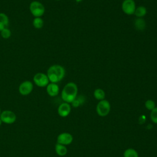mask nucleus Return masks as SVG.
<instances>
[{"mask_svg":"<svg viewBox=\"0 0 157 157\" xmlns=\"http://www.w3.org/2000/svg\"><path fill=\"white\" fill-rule=\"evenodd\" d=\"M65 73V69L62 66L54 64L48 68L47 75L51 83H56L64 77Z\"/></svg>","mask_w":157,"mask_h":157,"instance_id":"1","label":"nucleus"},{"mask_svg":"<svg viewBox=\"0 0 157 157\" xmlns=\"http://www.w3.org/2000/svg\"><path fill=\"white\" fill-rule=\"evenodd\" d=\"M78 88L74 82L67 83L61 91V98L67 103H71L77 97Z\"/></svg>","mask_w":157,"mask_h":157,"instance_id":"2","label":"nucleus"},{"mask_svg":"<svg viewBox=\"0 0 157 157\" xmlns=\"http://www.w3.org/2000/svg\"><path fill=\"white\" fill-rule=\"evenodd\" d=\"M29 10L32 15L35 17H40L43 15L45 12V7L44 5L37 1L31 2L29 5Z\"/></svg>","mask_w":157,"mask_h":157,"instance_id":"3","label":"nucleus"},{"mask_svg":"<svg viewBox=\"0 0 157 157\" xmlns=\"http://www.w3.org/2000/svg\"><path fill=\"white\" fill-rule=\"evenodd\" d=\"M110 110V104L107 100L100 101L96 106V112L99 116L104 117L109 114Z\"/></svg>","mask_w":157,"mask_h":157,"instance_id":"4","label":"nucleus"},{"mask_svg":"<svg viewBox=\"0 0 157 157\" xmlns=\"http://www.w3.org/2000/svg\"><path fill=\"white\" fill-rule=\"evenodd\" d=\"M136 8V3L134 0H124L121 4L123 12L128 15L134 13Z\"/></svg>","mask_w":157,"mask_h":157,"instance_id":"5","label":"nucleus"},{"mask_svg":"<svg viewBox=\"0 0 157 157\" xmlns=\"http://www.w3.org/2000/svg\"><path fill=\"white\" fill-rule=\"evenodd\" d=\"M33 81L35 84L39 87L47 86L49 83V79L47 75L44 73H37L33 77Z\"/></svg>","mask_w":157,"mask_h":157,"instance_id":"6","label":"nucleus"},{"mask_svg":"<svg viewBox=\"0 0 157 157\" xmlns=\"http://www.w3.org/2000/svg\"><path fill=\"white\" fill-rule=\"evenodd\" d=\"M0 118L2 123H5L6 124H12L16 121L17 117L15 113L12 111L4 110L1 112Z\"/></svg>","mask_w":157,"mask_h":157,"instance_id":"7","label":"nucleus"},{"mask_svg":"<svg viewBox=\"0 0 157 157\" xmlns=\"http://www.w3.org/2000/svg\"><path fill=\"white\" fill-rule=\"evenodd\" d=\"M33 89V85L31 82L26 80L22 82L18 88V91L21 95L26 96L31 93Z\"/></svg>","mask_w":157,"mask_h":157,"instance_id":"8","label":"nucleus"},{"mask_svg":"<svg viewBox=\"0 0 157 157\" xmlns=\"http://www.w3.org/2000/svg\"><path fill=\"white\" fill-rule=\"evenodd\" d=\"M73 140L72 136L68 132H63L58 135L57 137L58 144L62 145H69L72 143Z\"/></svg>","mask_w":157,"mask_h":157,"instance_id":"9","label":"nucleus"},{"mask_svg":"<svg viewBox=\"0 0 157 157\" xmlns=\"http://www.w3.org/2000/svg\"><path fill=\"white\" fill-rule=\"evenodd\" d=\"M71 108L69 103L63 102L61 104L58 108V113L59 116L62 117H67L71 112Z\"/></svg>","mask_w":157,"mask_h":157,"instance_id":"10","label":"nucleus"},{"mask_svg":"<svg viewBox=\"0 0 157 157\" xmlns=\"http://www.w3.org/2000/svg\"><path fill=\"white\" fill-rule=\"evenodd\" d=\"M46 90L49 96L52 97H54L58 94L59 88L56 83H50L47 85Z\"/></svg>","mask_w":157,"mask_h":157,"instance_id":"11","label":"nucleus"},{"mask_svg":"<svg viewBox=\"0 0 157 157\" xmlns=\"http://www.w3.org/2000/svg\"><path fill=\"white\" fill-rule=\"evenodd\" d=\"M146 26L145 21L142 18H137L134 21V28L138 31H143Z\"/></svg>","mask_w":157,"mask_h":157,"instance_id":"12","label":"nucleus"},{"mask_svg":"<svg viewBox=\"0 0 157 157\" xmlns=\"http://www.w3.org/2000/svg\"><path fill=\"white\" fill-rule=\"evenodd\" d=\"M9 25V18L4 13H0V31L6 28Z\"/></svg>","mask_w":157,"mask_h":157,"instance_id":"13","label":"nucleus"},{"mask_svg":"<svg viewBox=\"0 0 157 157\" xmlns=\"http://www.w3.org/2000/svg\"><path fill=\"white\" fill-rule=\"evenodd\" d=\"M147 10L146 7L143 6H140L136 8L134 14L137 18H142L147 14Z\"/></svg>","mask_w":157,"mask_h":157,"instance_id":"14","label":"nucleus"},{"mask_svg":"<svg viewBox=\"0 0 157 157\" xmlns=\"http://www.w3.org/2000/svg\"><path fill=\"white\" fill-rule=\"evenodd\" d=\"M55 151L59 156H63L66 155L67 150L64 145L57 143L55 145Z\"/></svg>","mask_w":157,"mask_h":157,"instance_id":"15","label":"nucleus"},{"mask_svg":"<svg viewBox=\"0 0 157 157\" xmlns=\"http://www.w3.org/2000/svg\"><path fill=\"white\" fill-rule=\"evenodd\" d=\"M93 94H94V97L96 99L99 100V101L104 99L105 96V93L104 91L101 88L96 89L94 91Z\"/></svg>","mask_w":157,"mask_h":157,"instance_id":"16","label":"nucleus"},{"mask_svg":"<svg viewBox=\"0 0 157 157\" xmlns=\"http://www.w3.org/2000/svg\"><path fill=\"white\" fill-rule=\"evenodd\" d=\"M123 155L124 157H138L137 152L132 148H128L126 150Z\"/></svg>","mask_w":157,"mask_h":157,"instance_id":"17","label":"nucleus"},{"mask_svg":"<svg viewBox=\"0 0 157 157\" xmlns=\"http://www.w3.org/2000/svg\"><path fill=\"white\" fill-rule=\"evenodd\" d=\"M33 25L35 28L40 29L44 25V21L40 17H36L33 21Z\"/></svg>","mask_w":157,"mask_h":157,"instance_id":"18","label":"nucleus"},{"mask_svg":"<svg viewBox=\"0 0 157 157\" xmlns=\"http://www.w3.org/2000/svg\"><path fill=\"white\" fill-rule=\"evenodd\" d=\"M145 106L148 110H152L154 108H155V103L153 100L148 99L145 102Z\"/></svg>","mask_w":157,"mask_h":157,"instance_id":"19","label":"nucleus"},{"mask_svg":"<svg viewBox=\"0 0 157 157\" xmlns=\"http://www.w3.org/2000/svg\"><path fill=\"white\" fill-rule=\"evenodd\" d=\"M1 35L4 39H8L11 36V32L8 28H4L1 31Z\"/></svg>","mask_w":157,"mask_h":157,"instance_id":"20","label":"nucleus"},{"mask_svg":"<svg viewBox=\"0 0 157 157\" xmlns=\"http://www.w3.org/2000/svg\"><path fill=\"white\" fill-rule=\"evenodd\" d=\"M150 118L152 121L157 124V107L154 108L150 113Z\"/></svg>","mask_w":157,"mask_h":157,"instance_id":"21","label":"nucleus"},{"mask_svg":"<svg viewBox=\"0 0 157 157\" xmlns=\"http://www.w3.org/2000/svg\"><path fill=\"white\" fill-rule=\"evenodd\" d=\"M72 105L74 107H78L79 105H80V101H79V100L78 99H75L72 102Z\"/></svg>","mask_w":157,"mask_h":157,"instance_id":"22","label":"nucleus"},{"mask_svg":"<svg viewBox=\"0 0 157 157\" xmlns=\"http://www.w3.org/2000/svg\"><path fill=\"white\" fill-rule=\"evenodd\" d=\"M145 120H146V117H145V116L144 115H141V116L139 117V122L140 124H143L144 123H145Z\"/></svg>","mask_w":157,"mask_h":157,"instance_id":"23","label":"nucleus"},{"mask_svg":"<svg viewBox=\"0 0 157 157\" xmlns=\"http://www.w3.org/2000/svg\"><path fill=\"white\" fill-rule=\"evenodd\" d=\"M2 121H1V118H0V126H1V124H2Z\"/></svg>","mask_w":157,"mask_h":157,"instance_id":"24","label":"nucleus"},{"mask_svg":"<svg viewBox=\"0 0 157 157\" xmlns=\"http://www.w3.org/2000/svg\"><path fill=\"white\" fill-rule=\"evenodd\" d=\"M1 109H0V115H1Z\"/></svg>","mask_w":157,"mask_h":157,"instance_id":"25","label":"nucleus"},{"mask_svg":"<svg viewBox=\"0 0 157 157\" xmlns=\"http://www.w3.org/2000/svg\"><path fill=\"white\" fill-rule=\"evenodd\" d=\"M56 1H60V0H56Z\"/></svg>","mask_w":157,"mask_h":157,"instance_id":"26","label":"nucleus"}]
</instances>
